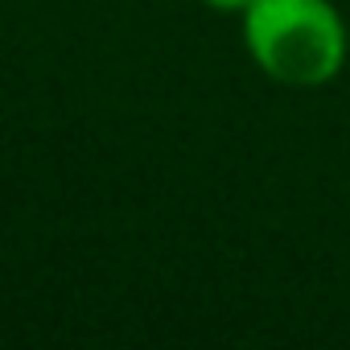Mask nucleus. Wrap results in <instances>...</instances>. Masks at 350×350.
I'll use <instances>...</instances> for the list:
<instances>
[{"mask_svg":"<svg viewBox=\"0 0 350 350\" xmlns=\"http://www.w3.org/2000/svg\"><path fill=\"white\" fill-rule=\"evenodd\" d=\"M243 42L280 87H325L346 62V25L329 0H252Z\"/></svg>","mask_w":350,"mask_h":350,"instance_id":"obj_1","label":"nucleus"},{"mask_svg":"<svg viewBox=\"0 0 350 350\" xmlns=\"http://www.w3.org/2000/svg\"><path fill=\"white\" fill-rule=\"evenodd\" d=\"M206 5H211V9H219V13H243L252 0H206Z\"/></svg>","mask_w":350,"mask_h":350,"instance_id":"obj_2","label":"nucleus"}]
</instances>
